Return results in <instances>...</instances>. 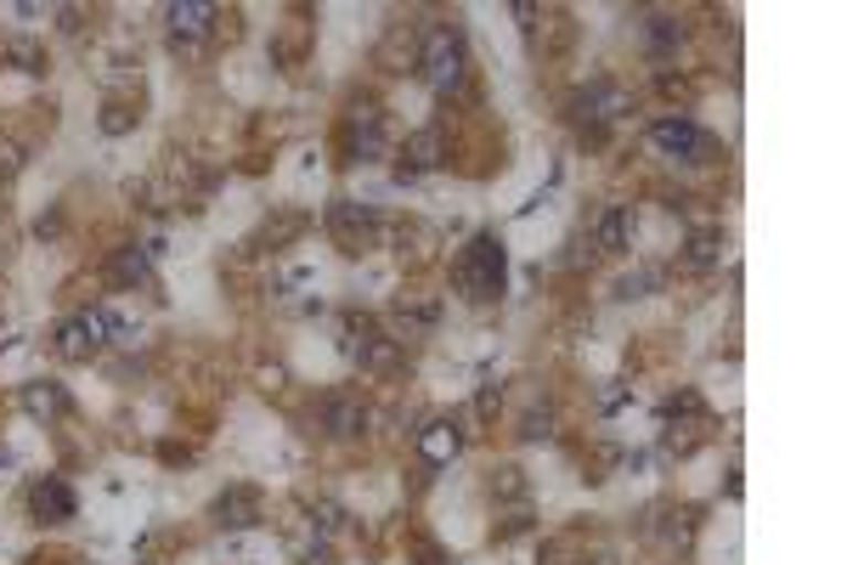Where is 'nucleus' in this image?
<instances>
[{"mask_svg":"<svg viewBox=\"0 0 847 565\" xmlns=\"http://www.w3.org/2000/svg\"><path fill=\"white\" fill-rule=\"evenodd\" d=\"M509 282V255H504V238L497 232H475V238L458 249L453 260V289L469 300V306H491Z\"/></svg>","mask_w":847,"mask_h":565,"instance_id":"nucleus-1","label":"nucleus"},{"mask_svg":"<svg viewBox=\"0 0 847 565\" xmlns=\"http://www.w3.org/2000/svg\"><path fill=\"white\" fill-rule=\"evenodd\" d=\"M464 68H469V57H464V34L458 29H430L424 34V45H419V74H424V85L435 90V97H446V90H458L464 85Z\"/></svg>","mask_w":847,"mask_h":565,"instance_id":"nucleus-2","label":"nucleus"},{"mask_svg":"<svg viewBox=\"0 0 847 565\" xmlns=\"http://www.w3.org/2000/svg\"><path fill=\"white\" fill-rule=\"evenodd\" d=\"M52 351L63 362H96L108 351V311L103 306H80L52 328Z\"/></svg>","mask_w":847,"mask_h":565,"instance_id":"nucleus-3","label":"nucleus"},{"mask_svg":"<svg viewBox=\"0 0 847 565\" xmlns=\"http://www.w3.org/2000/svg\"><path fill=\"white\" fill-rule=\"evenodd\" d=\"M345 356H351L362 373H395L407 356V340L379 334L368 317H345Z\"/></svg>","mask_w":847,"mask_h":565,"instance_id":"nucleus-4","label":"nucleus"},{"mask_svg":"<svg viewBox=\"0 0 847 565\" xmlns=\"http://www.w3.org/2000/svg\"><path fill=\"white\" fill-rule=\"evenodd\" d=\"M413 452H419V463L424 469H446L458 452H464V424L458 418H424L419 424V436H413Z\"/></svg>","mask_w":847,"mask_h":565,"instance_id":"nucleus-5","label":"nucleus"},{"mask_svg":"<svg viewBox=\"0 0 847 565\" xmlns=\"http://www.w3.org/2000/svg\"><path fill=\"white\" fill-rule=\"evenodd\" d=\"M633 114V90L627 85H611V79H593L587 90H576L571 97V119H587V125H611Z\"/></svg>","mask_w":847,"mask_h":565,"instance_id":"nucleus-6","label":"nucleus"},{"mask_svg":"<svg viewBox=\"0 0 847 565\" xmlns=\"http://www.w3.org/2000/svg\"><path fill=\"white\" fill-rule=\"evenodd\" d=\"M328 232H333V244H339L345 255H362V249H373V238H379V215L362 210V204H351V199H339V204L328 210Z\"/></svg>","mask_w":847,"mask_h":565,"instance_id":"nucleus-7","label":"nucleus"},{"mask_svg":"<svg viewBox=\"0 0 847 565\" xmlns=\"http://www.w3.org/2000/svg\"><path fill=\"white\" fill-rule=\"evenodd\" d=\"M74 509H80V498H74V487L63 476H34L29 481V514L40 526H68Z\"/></svg>","mask_w":847,"mask_h":565,"instance_id":"nucleus-8","label":"nucleus"},{"mask_svg":"<svg viewBox=\"0 0 847 565\" xmlns=\"http://www.w3.org/2000/svg\"><path fill=\"white\" fill-rule=\"evenodd\" d=\"M215 7H204V0H176V7H165V23H170V45L181 57H192L198 52V40H204L210 29H215Z\"/></svg>","mask_w":847,"mask_h":565,"instance_id":"nucleus-9","label":"nucleus"},{"mask_svg":"<svg viewBox=\"0 0 847 565\" xmlns=\"http://www.w3.org/2000/svg\"><path fill=\"white\" fill-rule=\"evenodd\" d=\"M650 141L667 153V159H701V148H707V136H701V125H695L689 114H661L656 125H650Z\"/></svg>","mask_w":847,"mask_h":565,"instance_id":"nucleus-10","label":"nucleus"},{"mask_svg":"<svg viewBox=\"0 0 847 565\" xmlns=\"http://www.w3.org/2000/svg\"><path fill=\"white\" fill-rule=\"evenodd\" d=\"M210 514H215V526H221V532H243V526H261V521H266V503H261L255 487H243V481H237V487H226V492L215 498Z\"/></svg>","mask_w":847,"mask_h":565,"instance_id":"nucleus-11","label":"nucleus"},{"mask_svg":"<svg viewBox=\"0 0 847 565\" xmlns=\"http://www.w3.org/2000/svg\"><path fill=\"white\" fill-rule=\"evenodd\" d=\"M18 407H23L34 424H57L74 402H68V385H63V380H23V385H18Z\"/></svg>","mask_w":847,"mask_h":565,"instance_id":"nucleus-12","label":"nucleus"},{"mask_svg":"<svg viewBox=\"0 0 847 565\" xmlns=\"http://www.w3.org/2000/svg\"><path fill=\"white\" fill-rule=\"evenodd\" d=\"M362 424H368L362 396H351V391H328V396H322V430H328V436L351 441V436H362Z\"/></svg>","mask_w":847,"mask_h":565,"instance_id":"nucleus-13","label":"nucleus"},{"mask_svg":"<svg viewBox=\"0 0 847 565\" xmlns=\"http://www.w3.org/2000/svg\"><path fill=\"white\" fill-rule=\"evenodd\" d=\"M627 244H633V204H605L593 215V249L622 255Z\"/></svg>","mask_w":847,"mask_h":565,"instance_id":"nucleus-14","label":"nucleus"},{"mask_svg":"<svg viewBox=\"0 0 847 565\" xmlns=\"http://www.w3.org/2000/svg\"><path fill=\"white\" fill-rule=\"evenodd\" d=\"M108 277L119 282V289H141V282H153V249H136V244L114 249L108 255Z\"/></svg>","mask_w":847,"mask_h":565,"instance_id":"nucleus-15","label":"nucleus"},{"mask_svg":"<svg viewBox=\"0 0 847 565\" xmlns=\"http://www.w3.org/2000/svg\"><path fill=\"white\" fill-rule=\"evenodd\" d=\"M723 249H729V238H723L718 226H707V232H695V238L684 244L678 266L684 271H712V266H723Z\"/></svg>","mask_w":847,"mask_h":565,"instance_id":"nucleus-16","label":"nucleus"},{"mask_svg":"<svg viewBox=\"0 0 847 565\" xmlns=\"http://www.w3.org/2000/svg\"><path fill=\"white\" fill-rule=\"evenodd\" d=\"M0 63L18 68V74H45V68H52V63H45V40H34V34L0 40Z\"/></svg>","mask_w":847,"mask_h":565,"instance_id":"nucleus-17","label":"nucleus"},{"mask_svg":"<svg viewBox=\"0 0 847 565\" xmlns=\"http://www.w3.org/2000/svg\"><path fill=\"white\" fill-rule=\"evenodd\" d=\"M379 63L390 68V74H407V68H419V40L395 23L390 34H384V45H379Z\"/></svg>","mask_w":847,"mask_h":565,"instance_id":"nucleus-18","label":"nucleus"},{"mask_svg":"<svg viewBox=\"0 0 847 565\" xmlns=\"http://www.w3.org/2000/svg\"><path fill=\"white\" fill-rule=\"evenodd\" d=\"M402 175H419V170H435L441 164V130L430 125V130H413L407 136V148H402Z\"/></svg>","mask_w":847,"mask_h":565,"instance_id":"nucleus-19","label":"nucleus"},{"mask_svg":"<svg viewBox=\"0 0 847 565\" xmlns=\"http://www.w3.org/2000/svg\"><path fill=\"white\" fill-rule=\"evenodd\" d=\"M678 40H684V23L667 18V12H656L650 23H644V52H650V57H667Z\"/></svg>","mask_w":847,"mask_h":565,"instance_id":"nucleus-20","label":"nucleus"},{"mask_svg":"<svg viewBox=\"0 0 847 565\" xmlns=\"http://www.w3.org/2000/svg\"><path fill=\"white\" fill-rule=\"evenodd\" d=\"M491 492H497V498H509V503H520V498H526V476H520L515 463L491 469Z\"/></svg>","mask_w":847,"mask_h":565,"instance_id":"nucleus-21","label":"nucleus"},{"mask_svg":"<svg viewBox=\"0 0 847 565\" xmlns=\"http://www.w3.org/2000/svg\"><path fill=\"white\" fill-rule=\"evenodd\" d=\"M656 282H661V271H633L616 282V300H644V289H656Z\"/></svg>","mask_w":847,"mask_h":565,"instance_id":"nucleus-22","label":"nucleus"},{"mask_svg":"<svg viewBox=\"0 0 847 565\" xmlns=\"http://www.w3.org/2000/svg\"><path fill=\"white\" fill-rule=\"evenodd\" d=\"M130 125H136V108H119V103L103 108V130H108V136H125Z\"/></svg>","mask_w":847,"mask_h":565,"instance_id":"nucleus-23","label":"nucleus"},{"mask_svg":"<svg viewBox=\"0 0 847 565\" xmlns=\"http://www.w3.org/2000/svg\"><path fill=\"white\" fill-rule=\"evenodd\" d=\"M497 407H504V385H480V396H475V418L486 424Z\"/></svg>","mask_w":847,"mask_h":565,"instance_id":"nucleus-24","label":"nucleus"},{"mask_svg":"<svg viewBox=\"0 0 847 565\" xmlns=\"http://www.w3.org/2000/svg\"><path fill=\"white\" fill-rule=\"evenodd\" d=\"M18 170H23V148L12 136H0V175H18Z\"/></svg>","mask_w":847,"mask_h":565,"instance_id":"nucleus-25","label":"nucleus"},{"mask_svg":"<svg viewBox=\"0 0 847 565\" xmlns=\"http://www.w3.org/2000/svg\"><path fill=\"white\" fill-rule=\"evenodd\" d=\"M627 402H633V391H627V385H605V391H600V413H622Z\"/></svg>","mask_w":847,"mask_h":565,"instance_id":"nucleus-26","label":"nucleus"},{"mask_svg":"<svg viewBox=\"0 0 847 565\" xmlns=\"http://www.w3.org/2000/svg\"><path fill=\"white\" fill-rule=\"evenodd\" d=\"M520 436H526V441H548V436H554V418H548V413L537 418V413H531V418H526V430H520Z\"/></svg>","mask_w":847,"mask_h":565,"instance_id":"nucleus-27","label":"nucleus"},{"mask_svg":"<svg viewBox=\"0 0 847 565\" xmlns=\"http://www.w3.org/2000/svg\"><path fill=\"white\" fill-rule=\"evenodd\" d=\"M300 559H306V565H333V554H328V543H322V537H317V543H306V548H300Z\"/></svg>","mask_w":847,"mask_h":565,"instance_id":"nucleus-28","label":"nucleus"},{"mask_svg":"<svg viewBox=\"0 0 847 565\" xmlns=\"http://www.w3.org/2000/svg\"><path fill=\"white\" fill-rule=\"evenodd\" d=\"M283 380H288L283 367H261V391H283Z\"/></svg>","mask_w":847,"mask_h":565,"instance_id":"nucleus-29","label":"nucleus"},{"mask_svg":"<svg viewBox=\"0 0 847 565\" xmlns=\"http://www.w3.org/2000/svg\"><path fill=\"white\" fill-rule=\"evenodd\" d=\"M419 565H446V559H441V548H435V543H419Z\"/></svg>","mask_w":847,"mask_h":565,"instance_id":"nucleus-30","label":"nucleus"},{"mask_svg":"<svg viewBox=\"0 0 847 565\" xmlns=\"http://www.w3.org/2000/svg\"><path fill=\"white\" fill-rule=\"evenodd\" d=\"M576 565H616V559H611V554H582Z\"/></svg>","mask_w":847,"mask_h":565,"instance_id":"nucleus-31","label":"nucleus"}]
</instances>
